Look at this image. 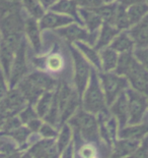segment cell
Segmentation results:
<instances>
[{
	"label": "cell",
	"instance_id": "obj_4",
	"mask_svg": "<svg viewBox=\"0 0 148 158\" xmlns=\"http://www.w3.org/2000/svg\"><path fill=\"white\" fill-rule=\"evenodd\" d=\"M73 63H74V83H75L76 92L81 100V97L88 84L90 73H92V66L89 62L84 58L76 47H70Z\"/></svg>",
	"mask_w": 148,
	"mask_h": 158
},
{
	"label": "cell",
	"instance_id": "obj_50",
	"mask_svg": "<svg viewBox=\"0 0 148 158\" xmlns=\"http://www.w3.org/2000/svg\"><path fill=\"white\" fill-rule=\"evenodd\" d=\"M0 42H1V33H0Z\"/></svg>",
	"mask_w": 148,
	"mask_h": 158
},
{
	"label": "cell",
	"instance_id": "obj_51",
	"mask_svg": "<svg viewBox=\"0 0 148 158\" xmlns=\"http://www.w3.org/2000/svg\"><path fill=\"white\" fill-rule=\"evenodd\" d=\"M146 3H147V5H148V0H146Z\"/></svg>",
	"mask_w": 148,
	"mask_h": 158
},
{
	"label": "cell",
	"instance_id": "obj_40",
	"mask_svg": "<svg viewBox=\"0 0 148 158\" xmlns=\"http://www.w3.org/2000/svg\"><path fill=\"white\" fill-rule=\"evenodd\" d=\"M9 90V86H8V81L5 78L4 73L0 69V102L2 101L3 98L6 96Z\"/></svg>",
	"mask_w": 148,
	"mask_h": 158
},
{
	"label": "cell",
	"instance_id": "obj_20",
	"mask_svg": "<svg viewBox=\"0 0 148 158\" xmlns=\"http://www.w3.org/2000/svg\"><path fill=\"white\" fill-rule=\"evenodd\" d=\"M109 47L120 54V53L124 52H133L134 48H135V44H134L128 31H121L114 38Z\"/></svg>",
	"mask_w": 148,
	"mask_h": 158
},
{
	"label": "cell",
	"instance_id": "obj_46",
	"mask_svg": "<svg viewBox=\"0 0 148 158\" xmlns=\"http://www.w3.org/2000/svg\"><path fill=\"white\" fill-rule=\"evenodd\" d=\"M5 119H6V117L0 113V131H1L3 124H4V123H5Z\"/></svg>",
	"mask_w": 148,
	"mask_h": 158
},
{
	"label": "cell",
	"instance_id": "obj_28",
	"mask_svg": "<svg viewBox=\"0 0 148 158\" xmlns=\"http://www.w3.org/2000/svg\"><path fill=\"white\" fill-rule=\"evenodd\" d=\"M72 139V131L71 127L68 123H64L61 127V132L58 134L56 140V147L58 150L59 155H61V153L66 149V147L71 143Z\"/></svg>",
	"mask_w": 148,
	"mask_h": 158
},
{
	"label": "cell",
	"instance_id": "obj_34",
	"mask_svg": "<svg viewBox=\"0 0 148 158\" xmlns=\"http://www.w3.org/2000/svg\"><path fill=\"white\" fill-rule=\"evenodd\" d=\"M64 65V60L62 56L58 53H53L46 59V68L53 73L61 70Z\"/></svg>",
	"mask_w": 148,
	"mask_h": 158
},
{
	"label": "cell",
	"instance_id": "obj_41",
	"mask_svg": "<svg viewBox=\"0 0 148 158\" xmlns=\"http://www.w3.org/2000/svg\"><path fill=\"white\" fill-rule=\"evenodd\" d=\"M79 155L81 156V158H95V148L92 145L82 146L79 150Z\"/></svg>",
	"mask_w": 148,
	"mask_h": 158
},
{
	"label": "cell",
	"instance_id": "obj_3",
	"mask_svg": "<svg viewBox=\"0 0 148 158\" xmlns=\"http://www.w3.org/2000/svg\"><path fill=\"white\" fill-rule=\"evenodd\" d=\"M102 88L105 94L107 106H110L115 100L119 97L125 90L128 89L129 82L126 79V77L119 76L112 73H99Z\"/></svg>",
	"mask_w": 148,
	"mask_h": 158
},
{
	"label": "cell",
	"instance_id": "obj_2",
	"mask_svg": "<svg viewBox=\"0 0 148 158\" xmlns=\"http://www.w3.org/2000/svg\"><path fill=\"white\" fill-rule=\"evenodd\" d=\"M67 123L70 127H76V130L81 135L82 139L86 142H99L100 138L99 129V123H97L95 114L80 109L67 122Z\"/></svg>",
	"mask_w": 148,
	"mask_h": 158
},
{
	"label": "cell",
	"instance_id": "obj_45",
	"mask_svg": "<svg viewBox=\"0 0 148 158\" xmlns=\"http://www.w3.org/2000/svg\"><path fill=\"white\" fill-rule=\"evenodd\" d=\"M40 3L42 4V6L45 9H48V8H51L52 6L55 4V3L58 1V0H39Z\"/></svg>",
	"mask_w": 148,
	"mask_h": 158
},
{
	"label": "cell",
	"instance_id": "obj_36",
	"mask_svg": "<svg viewBox=\"0 0 148 158\" xmlns=\"http://www.w3.org/2000/svg\"><path fill=\"white\" fill-rule=\"evenodd\" d=\"M133 55L146 70H148V46L141 48H134Z\"/></svg>",
	"mask_w": 148,
	"mask_h": 158
},
{
	"label": "cell",
	"instance_id": "obj_42",
	"mask_svg": "<svg viewBox=\"0 0 148 158\" xmlns=\"http://www.w3.org/2000/svg\"><path fill=\"white\" fill-rule=\"evenodd\" d=\"M42 124H43V122L41 120V118H36V119L32 120V122H29L28 124H26V127H29V130L31 131L32 133H39Z\"/></svg>",
	"mask_w": 148,
	"mask_h": 158
},
{
	"label": "cell",
	"instance_id": "obj_19",
	"mask_svg": "<svg viewBox=\"0 0 148 158\" xmlns=\"http://www.w3.org/2000/svg\"><path fill=\"white\" fill-rule=\"evenodd\" d=\"M78 12L82 21V26H84L89 33H95L96 30L103 26V19L92 8H79Z\"/></svg>",
	"mask_w": 148,
	"mask_h": 158
},
{
	"label": "cell",
	"instance_id": "obj_37",
	"mask_svg": "<svg viewBox=\"0 0 148 158\" xmlns=\"http://www.w3.org/2000/svg\"><path fill=\"white\" fill-rule=\"evenodd\" d=\"M126 158H148V138L143 139L135 152Z\"/></svg>",
	"mask_w": 148,
	"mask_h": 158
},
{
	"label": "cell",
	"instance_id": "obj_49",
	"mask_svg": "<svg viewBox=\"0 0 148 158\" xmlns=\"http://www.w3.org/2000/svg\"><path fill=\"white\" fill-rule=\"evenodd\" d=\"M117 0H103V3H112V2H115Z\"/></svg>",
	"mask_w": 148,
	"mask_h": 158
},
{
	"label": "cell",
	"instance_id": "obj_17",
	"mask_svg": "<svg viewBox=\"0 0 148 158\" xmlns=\"http://www.w3.org/2000/svg\"><path fill=\"white\" fill-rule=\"evenodd\" d=\"M35 86L38 87L44 92H49V91H55L58 84L57 81L52 78L51 76L43 72H35L25 76Z\"/></svg>",
	"mask_w": 148,
	"mask_h": 158
},
{
	"label": "cell",
	"instance_id": "obj_14",
	"mask_svg": "<svg viewBox=\"0 0 148 158\" xmlns=\"http://www.w3.org/2000/svg\"><path fill=\"white\" fill-rule=\"evenodd\" d=\"M23 32L28 37L29 43L33 46V50L37 53L41 52L42 49V39H41V29H40L38 19L29 16L25 19V28Z\"/></svg>",
	"mask_w": 148,
	"mask_h": 158
},
{
	"label": "cell",
	"instance_id": "obj_47",
	"mask_svg": "<svg viewBox=\"0 0 148 158\" xmlns=\"http://www.w3.org/2000/svg\"><path fill=\"white\" fill-rule=\"evenodd\" d=\"M19 158H35V157H33V156L31 155V154H29V153L28 152V151H26V152H23Z\"/></svg>",
	"mask_w": 148,
	"mask_h": 158
},
{
	"label": "cell",
	"instance_id": "obj_33",
	"mask_svg": "<svg viewBox=\"0 0 148 158\" xmlns=\"http://www.w3.org/2000/svg\"><path fill=\"white\" fill-rule=\"evenodd\" d=\"M21 0H0V18L9 12L21 10Z\"/></svg>",
	"mask_w": 148,
	"mask_h": 158
},
{
	"label": "cell",
	"instance_id": "obj_31",
	"mask_svg": "<svg viewBox=\"0 0 148 158\" xmlns=\"http://www.w3.org/2000/svg\"><path fill=\"white\" fill-rule=\"evenodd\" d=\"M134 59V55L133 52H124V53H120L119 57H118V62H117V66L116 69L114 70V73H117L119 76H123L125 77L126 73L129 69L131 63H132Z\"/></svg>",
	"mask_w": 148,
	"mask_h": 158
},
{
	"label": "cell",
	"instance_id": "obj_26",
	"mask_svg": "<svg viewBox=\"0 0 148 158\" xmlns=\"http://www.w3.org/2000/svg\"><path fill=\"white\" fill-rule=\"evenodd\" d=\"M32 135V132L29 130V127L26 126H21L18 127L15 130H12L10 132L2 135L3 137L6 138H11L14 141V143L19 147V149L22 150V147L25 146L26 142H28L29 137Z\"/></svg>",
	"mask_w": 148,
	"mask_h": 158
},
{
	"label": "cell",
	"instance_id": "obj_44",
	"mask_svg": "<svg viewBox=\"0 0 148 158\" xmlns=\"http://www.w3.org/2000/svg\"><path fill=\"white\" fill-rule=\"evenodd\" d=\"M60 156H61V158H73V144L70 143Z\"/></svg>",
	"mask_w": 148,
	"mask_h": 158
},
{
	"label": "cell",
	"instance_id": "obj_7",
	"mask_svg": "<svg viewBox=\"0 0 148 158\" xmlns=\"http://www.w3.org/2000/svg\"><path fill=\"white\" fill-rule=\"evenodd\" d=\"M28 105L25 98L18 88L9 89L6 96L0 102V113L6 118L18 115V113Z\"/></svg>",
	"mask_w": 148,
	"mask_h": 158
},
{
	"label": "cell",
	"instance_id": "obj_18",
	"mask_svg": "<svg viewBox=\"0 0 148 158\" xmlns=\"http://www.w3.org/2000/svg\"><path fill=\"white\" fill-rule=\"evenodd\" d=\"M121 31H119L115 26L110 25V23H103L99 33V37L96 38V41L93 45V48L99 51V50L106 48V47H109L114 38Z\"/></svg>",
	"mask_w": 148,
	"mask_h": 158
},
{
	"label": "cell",
	"instance_id": "obj_29",
	"mask_svg": "<svg viewBox=\"0 0 148 158\" xmlns=\"http://www.w3.org/2000/svg\"><path fill=\"white\" fill-rule=\"evenodd\" d=\"M53 97H54V91L53 92L49 91V92L44 93L39 98L38 101H37L35 109L37 111V114H38V116L41 119L47 115V113H48L50 108H51V105L53 102Z\"/></svg>",
	"mask_w": 148,
	"mask_h": 158
},
{
	"label": "cell",
	"instance_id": "obj_48",
	"mask_svg": "<svg viewBox=\"0 0 148 158\" xmlns=\"http://www.w3.org/2000/svg\"><path fill=\"white\" fill-rule=\"evenodd\" d=\"M6 155H7V153L0 152V158H6Z\"/></svg>",
	"mask_w": 148,
	"mask_h": 158
},
{
	"label": "cell",
	"instance_id": "obj_11",
	"mask_svg": "<svg viewBox=\"0 0 148 158\" xmlns=\"http://www.w3.org/2000/svg\"><path fill=\"white\" fill-rule=\"evenodd\" d=\"M110 107V113L115 117L120 130L123 129L128 124L129 119V110H128V98L126 91L123 92L118 98L114 101Z\"/></svg>",
	"mask_w": 148,
	"mask_h": 158
},
{
	"label": "cell",
	"instance_id": "obj_21",
	"mask_svg": "<svg viewBox=\"0 0 148 158\" xmlns=\"http://www.w3.org/2000/svg\"><path fill=\"white\" fill-rule=\"evenodd\" d=\"M148 134V124L137 123L129 124L124 127L118 132V137L121 139H132V140H143V138Z\"/></svg>",
	"mask_w": 148,
	"mask_h": 158
},
{
	"label": "cell",
	"instance_id": "obj_15",
	"mask_svg": "<svg viewBox=\"0 0 148 158\" xmlns=\"http://www.w3.org/2000/svg\"><path fill=\"white\" fill-rule=\"evenodd\" d=\"M141 141L132 139H119L116 140L113 146V154L111 158H126L134 153L140 146Z\"/></svg>",
	"mask_w": 148,
	"mask_h": 158
},
{
	"label": "cell",
	"instance_id": "obj_35",
	"mask_svg": "<svg viewBox=\"0 0 148 158\" xmlns=\"http://www.w3.org/2000/svg\"><path fill=\"white\" fill-rule=\"evenodd\" d=\"M18 117H19V119H21V122L22 123L23 126H26L29 122H32V120H33V119L40 118V117L38 116V114H37V111H36L33 105L29 104V103H28V105H26L25 108L18 113Z\"/></svg>",
	"mask_w": 148,
	"mask_h": 158
},
{
	"label": "cell",
	"instance_id": "obj_5",
	"mask_svg": "<svg viewBox=\"0 0 148 158\" xmlns=\"http://www.w3.org/2000/svg\"><path fill=\"white\" fill-rule=\"evenodd\" d=\"M126 94L128 98V110H129L128 124L131 126V124L140 123L144 113L148 108V97L134 89H127Z\"/></svg>",
	"mask_w": 148,
	"mask_h": 158
},
{
	"label": "cell",
	"instance_id": "obj_43",
	"mask_svg": "<svg viewBox=\"0 0 148 158\" xmlns=\"http://www.w3.org/2000/svg\"><path fill=\"white\" fill-rule=\"evenodd\" d=\"M117 2L119 3L120 5H122V6H124V7L127 8V7H129V6H131V5L146 2V0H117Z\"/></svg>",
	"mask_w": 148,
	"mask_h": 158
},
{
	"label": "cell",
	"instance_id": "obj_30",
	"mask_svg": "<svg viewBox=\"0 0 148 158\" xmlns=\"http://www.w3.org/2000/svg\"><path fill=\"white\" fill-rule=\"evenodd\" d=\"M21 6L29 12V16L40 19L45 15V8L43 7L39 0H21Z\"/></svg>",
	"mask_w": 148,
	"mask_h": 158
},
{
	"label": "cell",
	"instance_id": "obj_1",
	"mask_svg": "<svg viewBox=\"0 0 148 158\" xmlns=\"http://www.w3.org/2000/svg\"><path fill=\"white\" fill-rule=\"evenodd\" d=\"M81 106L83 110L92 114H97L107 109L105 94L95 69H92L90 73L88 84L81 97Z\"/></svg>",
	"mask_w": 148,
	"mask_h": 158
},
{
	"label": "cell",
	"instance_id": "obj_22",
	"mask_svg": "<svg viewBox=\"0 0 148 158\" xmlns=\"http://www.w3.org/2000/svg\"><path fill=\"white\" fill-rule=\"evenodd\" d=\"M99 57L103 73H112L116 69L119 53H117L115 50L110 47H106L99 50Z\"/></svg>",
	"mask_w": 148,
	"mask_h": 158
},
{
	"label": "cell",
	"instance_id": "obj_39",
	"mask_svg": "<svg viewBox=\"0 0 148 158\" xmlns=\"http://www.w3.org/2000/svg\"><path fill=\"white\" fill-rule=\"evenodd\" d=\"M80 8H95L103 4V0H74Z\"/></svg>",
	"mask_w": 148,
	"mask_h": 158
},
{
	"label": "cell",
	"instance_id": "obj_6",
	"mask_svg": "<svg viewBox=\"0 0 148 158\" xmlns=\"http://www.w3.org/2000/svg\"><path fill=\"white\" fill-rule=\"evenodd\" d=\"M28 75V63H26V41L25 39L19 45L13 58L10 73L8 78L9 89L15 88L18 84Z\"/></svg>",
	"mask_w": 148,
	"mask_h": 158
},
{
	"label": "cell",
	"instance_id": "obj_38",
	"mask_svg": "<svg viewBox=\"0 0 148 158\" xmlns=\"http://www.w3.org/2000/svg\"><path fill=\"white\" fill-rule=\"evenodd\" d=\"M39 133L41 134V136L44 139H56L57 136H58V133L53 127V126L47 123H43Z\"/></svg>",
	"mask_w": 148,
	"mask_h": 158
},
{
	"label": "cell",
	"instance_id": "obj_24",
	"mask_svg": "<svg viewBox=\"0 0 148 158\" xmlns=\"http://www.w3.org/2000/svg\"><path fill=\"white\" fill-rule=\"evenodd\" d=\"M118 2H112V3H103L99 7L92 8L97 15L100 16L103 19V23H110V25L114 26V22H115V18L118 10Z\"/></svg>",
	"mask_w": 148,
	"mask_h": 158
},
{
	"label": "cell",
	"instance_id": "obj_10",
	"mask_svg": "<svg viewBox=\"0 0 148 158\" xmlns=\"http://www.w3.org/2000/svg\"><path fill=\"white\" fill-rule=\"evenodd\" d=\"M25 19L21 10L9 12L0 18V33L1 36L10 34H25Z\"/></svg>",
	"mask_w": 148,
	"mask_h": 158
},
{
	"label": "cell",
	"instance_id": "obj_23",
	"mask_svg": "<svg viewBox=\"0 0 148 158\" xmlns=\"http://www.w3.org/2000/svg\"><path fill=\"white\" fill-rule=\"evenodd\" d=\"M75 47L79 50L80 53L84 56V58L90 62L93 66L102 72V65H100V57L99 53L93 47L84 42H75Z\"/></svg>",
	"mask_w": 148,
	"mask_h": 158
},
{
	"label": "cell",
	"instance_id": "obj_13",
	"mask_svg": "<svg viewBox=\"0 0 148 158\" xmlns=\"http://www.w3.org/2000/svg\"><path fill=\"white\" fill-rule=\"evenodd\" d=\"M128 33L132 38L135 48L148 46V13L136 25L128 30Z\"/></svg>",
	"mask_w": 148,
	"mask_h": 158
},
{
	"label": "cell",
	"instance_id": "obj_32",
	"mask_svg": "<svg viewBox=\"0 0 148 158\" xmlns=\"http://www.w3.org/2000/svg\"><path fill=\"white\" fill-rule=\"evenodd\" d=\"M114 26L119 31H128L131 28V23L127 15V8L120 4L118 5V10L115 18V22H114Z\"/></svg>",
	"mask_w": 148,
	"mask_h": 158
},
{
	"label": "cell",
	"instance_id": "obj_27",
	"mask_svg": "<svg viewBox=\"0 0 148 158\" xmlns=\"http://www.w3.org/2000/svg\"><path fill=\"white\" fill-rule=\"evenodd\" d=\"M148 13V5L146 2L134 4L127 7V15L129 19L131 27L139 23Z\"/></svg>",
	"mask_w": 148,
	"mask_h": 158
},
{
	"label": "cell",
	"instance_id": "obj_8",
	"mask_svg": "<svg viewBox=\"0 0 148 158\" xmlns=\"http://www.w3.org/2000/svg\"><path fill=\"white\" fill-rule=\"evenodd\" d=\"M56 33L68 41L70 44L75 42H84L89 45H95L96 39V37H93L95 33H89L82 26L74 23L57 29Z\"/></svg>",
	"mask_w": 148,
	"mask_h": 158
},
{
	"label": "cell",
	"instance_id": "obj_12",
	"mask_svg": "<svg viewBox=\"0 0 148 158\" xmlns=\"http://www.w3.org/2000/svg\"><path fill=\"white\" fill-rule=\"evenodd\" d=\"M72 23H74L72 18L54 11L45 12V15L39 19V26L41 31L42 30H57L62 27L68 26Z\"/></svg>",
	"mask_w": 148,
	"mask_h": 158
},
{
	"label": "cell",
	"instance_id": "obj_9",
	"mask_svg": "<svg viewBox=\"0 0 148 158\" xmlns=\"http://www.w3.org/2000/svg\"><path fill=\"white\" fill-rule=\"evenodd\" d=\"M125 77L132 89L148 97V70L137 61L135 57Z\"/></svg>",
	"mask_w": 148,
	"mask_h": 158
},
{
	"label": "cell",
	"instance_id": "obj_16",
	"mask_svg": "<svg viewBox=\"0 0 148 158\" xmlns=\"http://www.w3.org/2000/svg\"><path fill=\"white\" fill-rule=\"evenodd\" d=\"M78 9V6H77L74 0H58L50 8V10L60 13V15H68L70 18H72L74 21H76L78 25L82 26V21L80 19Z\"/></svg>",
	"mask_w": 148,
	"mask_h": 158
},
{
	"label": "cell",
	"instance_id": "obj_25",
	"mask_svg": "<svg viewBox=\"0 0 148 158\" xmlns=\"http://www.w3.org/2000/svg\"><path fill=\"white\" fill-rule=\"evenodd\" d=\"M56 144V139H42L28 149V152L35 158H46L51 148Z\"/></svg>",
	"mask_w": 148,
	"mask_h": 158
}]
</instances>
